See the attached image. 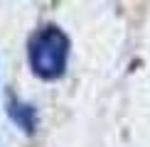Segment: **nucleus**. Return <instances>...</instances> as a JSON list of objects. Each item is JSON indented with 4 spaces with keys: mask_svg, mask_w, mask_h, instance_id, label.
Returning <instances> with one entry per match:
<instances>
[{
    "mask_svg": "<svg viewBox=\"0 0 150 147\" xmlns=\"http://www.w3.org/2000/svg\"><path fill=\"white\" fill-rule=\"evenodd\" d=\"M71 42L59 24H42L27 39V64L42 81H59L67 74Z\"/></svg>",
    "mask_w": 150,
    "mask_h": 147,
    "instance_id": "obj_1",
    "label": "nucleus"
},
{
    "mask_svg": "<svg viewBox=\"0 0 150 147\" xmlns=\"http://www.w3.org/2000/svg\"><path fill=\"white\" fill-rule=\"evenodd\" d=\"M5 113H8V118L15 123L25 135H35L37 127H40V113H37V106L22 101V98L15 96L12 91H8V96H5Z\"/></svg>",
    "mask_w": 150,
    "mask_h": 147,
    "instance_id": "obj_2",
    "label": "nucleus"
}]
</instances>
